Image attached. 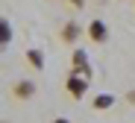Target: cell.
Returning a JSON list of instances; mask_svg holds the SVG:
<instances>
[{
  "label": "cell",
  "mask_w": 135,
  "mask_h": 123,
  "mask_svg": "<svg viewBox=\"0 0 135 123\" xmlns=\"http://www.w3.org/2000/svg\"><path fill=\"white\" fill-rule=\"evenodd\" d=\"M0 44H3V47L12 44V23L6 18H0Z\"/></svg>",
  "instance_id": "8"
},
{
  "label": "cell",
  "mask_w": 135,
  "mask_h": 123,
  "mask_svg": "<svg viewBox=\"0 0 135 123\" xmlns=\"http://www.w3.org/2000/svg\"><path fill=\"white\" fill-rule=\"evenodd\" d=\"M65 3H68V6H71L74 12H79V9L85 6V0H65Z\"/></svg>",
  "instance_id": "9"
},
{
  "label": "cell",
  "mask_w": 135,
  "mask_h": 123,
  "mask_svg": "<svg viewBox=\"0 0 135 123\" xmlns=\"http://www.w3.org/2000/svg\"><path fill=\"white\" fill-rule=\"evenodd\" d=\"M126 103H129V106H135V88H132V91L126 94Z\"/></svg>",
  "instance_id": "10"
},
{
  "label": "cell",
  "mask_w": 135,
  "mask_h": 123,
  "mask_svg": "<svg viewBox=\"0 0 135 123\" xmlns=\"http://www.w3.org/2000/svg\"><path fill=\"white\" fill-rule=\"evenodd\" d=\"M59 41H62L65 47H76V44L82 41V23H76V21H65L62 27H59Z\"/></svg>",
  "instance_id": "1"
},
{
  "label": "cell",
  "mask_w": 135,
  "mask_h": 123,
  "mask_svg": "<svg viewBox=\"0 0 135 123\" xmlns=\"http://www.w3.org/2000/svg\"><path fill=\"white\" fill-rule=\"evenodd\" d=\"M91 70V62H88V53L82 47H74L71 50V73H88Z\"/></svg>",
  "instance_id": "5"
},
{
  "label": "cell",
  "mask_w": 135,
  "mask_h": 123,
  "mask_svg": "<svg viewBox=\"0 0 135 123\" xmlns=\"http://www.w3.org/2000/svg\"><path fill=\"white\" fill-rule=\"evenodd\" d=\"M35 94H38L35 79H18V82L12 85V97H15L18 103H27V100H32Z\"/></svg>",
  "instance_id": "3"
},
{
  "label": "cell",
  "mask_w": 135,
  "mask_h": 123,
  "mask_svg": "<svg viewBox=\"0 0 135 123\" xmlns=\"http://www.w3.org/2000/svg\"><path fill=\"white\" fill-rule=\"evenodd\" d=\"M65 91L71 100H82V97L88 94V79H85V73H71L65 82Z\"/></svg>",
  "instance_id": "2"
},
{
  "label": "cell",
  "mask_w": 135,
  "mask_h": 123,
  "mask_svg": "<svg viewBox=\"0 0 135 123\" xmlns=\"http://www.w3.org/2000/svg\"><path fill=\"white\" fill-rule=\"evenodd\" d=\"M27 62H30L32 70H44V53L38 50V47L35 50H27Z\"/></svg>",
  "instance_id": "7"
},
{
  "label": "cell",
  "mask_w": 135,
  "mask_h": 123,
  "mask_svg": "<svg viewBox=\"0 0 135 123\" xmlns=\"http://www.w3.org/2000/svg\"><path fill=\"white\" fill-rule=\"evenodd\" d=\"M91 106H94L97 111H109L112 106H115V94H97L94 100H91Z\"/></svg>",
  "instance_id": "6"
},
{
  "label": "cell",
  "mask_w": 135,
  "mask_h": 123,
  "mask_svg": "<svg viewBox=\"0 0 135 123\" xmlns=\"http://www.w3.org/2000/svg\"><path fill=\"white\" fill-rule=\"evenodd\" d=\"M85 35H88L91 44H106V41H109V27H106V21L94 18V21L85 27Z\"/></svg>",
  "instance_id": "4"
},
{
  "label": "cell",
  "mask_w": 135,
  "mask_h": 123,
  "mask_svg": "<svg viewBox=\"0 0 135 123\" xmlns=\"http://www.w3.org/2000/svg\"><path fill=\"white\" fill-rule=\"evenodd\" d=\"M50 123H71L68 117H56V120H50Z\"/></svg>",
  "instance_id": "11"
}]
</instances>
